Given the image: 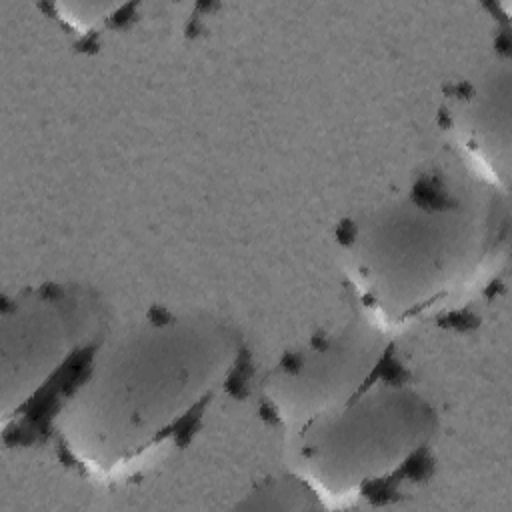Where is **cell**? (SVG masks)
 Listing matches in <instances>:
<instances>
[{
  "label": "cell",
  "mask_w": 512,
  "mask_h": 512,
  "mask_svg": "<svg viewBox=\"0 0 512 512\" xmlns=\"http://www.w3.org/2000/svg\"><path fill=\"white\" fill-rule=\"evenodd\" d=\"M484 242L478 216L460 200L416 192L360 216L346 236V260L370 306L402 320L462 288Z\"/></svg>",
  "instance_id": "cell-2"
},
{
  "label": "cell",
  "mask_w": 512,
  "mask_h": 512,
  "mask_svg": "<svg viewBox=\"0 0 512 512\" xmlns=\"http://www.w3.org/2000/svg\"><path fill=\"white\" fill-rule=\"evenodd\" d=\"M384 344L368 328L350 326L288 352L268 372L264 388L276 414L298 428L364 390Z\"/></svg>",
  "instance_id": "cell-5"
},
{
  "label": "cell",
  "mask_w": 512,
  "mask_h": 512,
  "mask_svg": "<svg viewBox=\"0 0 512 512\" xmlns=\"http://www.w3.org/2000/svg\"><path fill=\"white\" fill-rule=\"evenodd\" d=\"M104 338L94 292L70 284L26 288L2 304V418H20L66 370L80 374Z\"/></svg>",
  "instance_id": "cell-4"
},
{
  "label": "cell",
  "mask_w": 512,
  "mask_h": 512,
  "mask_svg": "<svg viewBox=\"0 0 512 512\" xmlns=\"http://www.w3.org/2000/svg\"><path fill=\"white\" fill-rule=\"evenodd\" d=\"M436 426L434 408L400 384L366 386L300 426V476L316 490L350 494L400 470Z\"/></svg>",
  "instance_id": "cell-3"
},
{
  "label": "cell",
  "mask_w": 512,
  "mask_h": 512,
  "mask_svg": "<svg viewBox=\"0 0 512 512\" xmlns=\"http://www.w3.org/2000/svg\"><path fill=\"white\" fill-rule=\"evenodd\" d=\"M508 94V74L494 72L472 86L454 106L458 132L492 170H496V156L508 162L498 150L502 146L508 152Z\"/></svg>",
  "instance_id": "cell-6"
},
{
  "label": "cell",
  "mask_w": 512,
  "mask_h": 512,
  "mask_svg": "<svg viewBox=\"0 0 512 512\" xmlns=\"http://www.w3.org/2000/svg\"><path fill=\"white\" fill-rule=\"evenodd\" d=\"M240 356L212 316L144 318L94 348L56 412L62 446L94 472L140 464L184 434Z\"/></svg>",
  "instance_id": "cell-1"
}]
</instances>
